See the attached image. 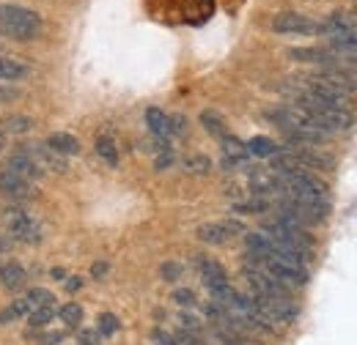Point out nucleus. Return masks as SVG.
Masks as SVG:
<instances>
[{
	"mask_svg": "<svg viewBox=\"0 0 357 345\" xmlns=\"http://www.w3.org/2000/svg\"><path fill=\"white\" fill-rule=\"evenodd\" d=\"M96 157L105 159L110 168L119 165V148H116V140H113L107 131H102V134L96 137Z\"/></svg>",
	"mask_w": 357,
	"mask_h": 345,
	"instance_id": "nucleus-18",
	"label": "nucleus"
},
{
	"mask_svg": "<svg viewBox=\"0 0 357 345\" xmlns=\"http://www.w3.org/2000/svg\"><path fill=\"white\" fill-rule=\"evenodd\" d=\"M151 340H154V345H176L174 343V335H168V332H162V329H154V332H151Z\"/></svg>",
	"mask_w": 357,
	"mask_h": 345,
	"instance_id": "nucleus-33",
	"label": "nucleus"
},
{
	"mask_svg": "<svg viewBox=\"0 0 357 345\" xmlns=\"http://www.w3.org/2000/svg\"><path fill=\"white\" fill-rule=\"evenodd\" d=\"M171 299H174V302H176L178 307H181V310H195V304H198L195 294H192L190 288H176Z\"/></svg>",
	"mask_w": 357,
	"mask_h": 345,
	"instance_id": "nucleus-28",
	"label": "nucleus"
},
{
	"mask_svg": "<svg viewBox=\"0 0 357 345\" xmlns=\"http://www.w3.org/2000/svg\"><path fill=\"white\" fill-rule=\"evenodd\" d=\"M42 17L25 6L0 3V33L17 42H33L42 36Z\"/></svg>",
	"mask_w": 357,
	"mask_h": 345,
	"instance_id": "nucleus-1",
	"label": "nucleus"
},
{
	"mask_svg": "<svg viewBox=\"0 0 357 345\" xmlns=\"http://www.w3.org/2000/svg\"><path fill=\"white\" fill-rule=\"evenodd\" d=\"M25 280H28V274H25V268H22L17 260H8V263L0 266V285H3L6 291H20V288H25Z\"/></svg>",
	"mask_w": 357,
	"mask_h": 345,
	"instance_id": "nucleus-13",
	"label": "nucleus"
},
{
	"mask_svg": "<svg viewBox=\"0 0 357 345\" xmlns=\"http://www.w3.org/2000/svg\"><path fill=\"white\" fill-rule=\"evenodd\" d=\"M55 318V307H36L28 312V326L31 329H45L47 323H52Z\"/></svg>",
	"mask_w": 357,
	"mask_h": 345,
	"instance_id": "nucleus-22",
	"label": "nucleus"
},
{
	"mask_svg": "<svg viewBox=\"0 0 357 345\" xmlns=\"http://www.w3.org/2000/svg\"><path fill=\"white\" fill-rule=\"evenodd\" d=\"M321 36H341V39L357 42V17L349 11H333L321 22Z\"/></svg>",
	"mask_w": 357,
	"mask_h": 345,
	"instance_id": "nucleus-8",
	"label": "nucleus"
},
{
	"mask_svg": "<svg viewBox=\"0 0 357 345\" xmlns=\"http://www.w3.org/2000/svg\"><path fill=\"white\" fill-rule=\"evenodd\" d=\"M25 302L31 304V310H36V307H52V304H55V296H52V291H47V288H31L28 296H25Z\"/></svg>",
	"mask_w": 357,
	"mask_h": 345,
	"instance_id": "nucleus-25",
	"label": "nucleus"
},
{
	"mask_svg": "<svg viewBox=\"0 0 357 345\" xmlns=\"http://www.w3.org/2000/svg\"><path fill=\"white\" fill-rule=\"evenodd\" d=\"M63 285H66V291H69V294H75V291H80V288H83V280H80V277H66V282H63Z\"/></svg>",
	"mask_w": 357,
	"mask_h": 345,
	"instance_id": "nucleus-36",
	"label": "nucleus"
},
{
	"mask_svg": "<svg viewBox=\"0 0 357 345\" xmlns=\"http://www.w3.org/2000/svg\"><path fill=\"white\" fill-rule=\"evenodd\" d=\"M269 209H272V203H269V200H264V198H253V195L231 203V211H234V214H242V216L269 214Z\"/></svg>",
	"mask_w": 357,
	"mask_h": 345,
	"instance_id": "nucleus-15",
	"label": "nucleus"
},
{
	"mask_svg": "<svg viewBox=\"0 0 357 345\" xmlns=\"http://www.w3.org/2000/svg\"><path fill=\"white\" fill-rule=\"evenodd\" d=\"M47 145L61 157H77L80 154V140L75 134H69V131H52L47 137Z\"/></svg>",
	"mask_w": 357,
	"mask_h": 345,
	"instance_id": "nucleus-12",
	"label": "nucleus"
},
{
	"mask_svg": "<svg viewBox=\"0 0 357 345\" xmlns=\"http://www.w3.org/2000/svg\"><path fill=\"white\" fill-rule=\"evenodd\" d=\"M239 233H245V225H242L239 219H234V216L220 219V222H204V225L195 230V236H198L204 244H212V247H223L234 236H239Z\"/></svg>",
	"mask_w": 357,
	"mask_h": 345,
	"instance_id": "nucleus-5",
	"label": "nucleus"
},
{
	"mask_svg": "<svg viewBox=\"0 0 357 345\" xmlns=\"http://www.w3.org/2000/svg\"><path fill=\"white\" fill-rule=\"evenodd\" d=\"M181 263H174V260H168V263H162V268H160V274H162V280L165 282H176L181 280Z\"/></svg>",
	"mask_w": 357,
	"mask_h": 345,
	"instance_id": "nucleus-29",
	"label": "nucleus"
},
{
	"mask_svg": "<svg viewBox=\"0 0 357 345\" xmlns=\"http://www.w3.org/2000/svg\"><path fill=\"white\" fill-rule=\"evenodd\" d=\"M31 148V154L36 157V162L45 168V170H55V172H66L69 170V165H66V157H61V154H55L50 145H28Z\"/></svg>",
	"mask_w": 357,
	"mask_h": 345,
	"instance_id": "nucleus-11",
	"label": "nucleus"
},
{
	"mask_svg": "<svg viewBox=\"0 0 357 345\" xmlns=\"http://www.w3.org/2000/svg\"><path fill=\"white\" fill-rule=\"evenodd\" d=\"M31 129H33V121L28 115H8L0 121V131L6 134H28Z\"/></svg>",
	"mask_w": 357,
	"mask_h": 345,
	"instance_id": "nucleus-21",
	"label": "nucleus"
},
{
	"mask_svg": "<svg viewBox=\"0 0 357 345\" xmlns=\"http://www.w3.org/2000/svg\"><path fill=\"white\" fill-rule=\"evenodd\" d=\"M3 170H11V172H17V175H22L25 181H39L42 175H45V168L36 162V157L31 154V148L25 145V148H17L8 159H6V168Z\"/></svg>",
	"mask_w": 357,
	"mask_h": 345,
	"instance_id": "nucleus-6",
	"label": "nucleus"
},
{
	"mask_svg": "<svg viewBox=\"0 0 357 345\" xmlns=\"http://www.w3.org/2000/svg\"><path fill=\"white\" fill-rule=\"evenodd\" d=\"M107 271H110V266H107L105 260H96V263L91 266V277H93V280H102V277H107Z\"/></svg>",
	"mask_w": 357,
	"mask_h": 345,
	"instance_id": "nucleus-34",
	"label": "nucleus"
},
{
	"mask_svg": "<svg viewBox=\"0 0 357 345\" xmlns=\"http://www.w3.org/2000/svg\"><path fill=\"white\" fill-rule=\"evenodd\" d=\"M184 170L192 172V175H206L212 170V159L206 154H192V157L184 159Z\"/></svg>",
	"mask_w": 357,
	"mask_h": 345,
	"instance_id": "nucleus-23",
	"label": "nucleus"
},
{
	"mask_svg": "<svg viewBox=\"0 0 357 345\" xmlns=\"http://www.w3.org/2000/svg\"><path fill=\"white\" fill-rule=\"evenodd\" d=\"M289 58L297 61V63H313L319 69H327V66H347L330 47H294L289 49Z\"/></svg>",
	"mask_w": 357,
	"mask_h": 345,
	"instance_id": "nucleus-7",
	"label": "nucleus"
},
{
	"mask_svg": "<svg viewBox=\"0 0 357 345\" xmlns=\"http://www.w3.org/2000/svg\"><path fill=\"white\" fill-rule=\"evenodd\" d=\"M178 323H181V332H187V335H201V329H204V323H201V318L198 315H192V312H181L178 315Z\"/></svg>",
	"mask_w": 357,
	"mask_h": 345,
	"instance_id": "nucleus-27",
	"label": "nucleus"
},
{
	"mask_svg": "<svg viewBox=\"0 0 357 345\" xmlns=\"http://www.w3.org/2000/svg\"><path fill=\"white\" fill-rule=\"evenodd\" d=\"M6 250H8V239H6V236H0V255H3Z\"/></svg>",
	"mask_w": 357,
	"mask_h": 345,
	"instance_id": "nucleus-37",
	"label": "nucleus"
},
{
	"mask_svg": "<svg viewBox=\"0 0 357 345\" xmlns=\"http://www.w3.org/2000/svg\"><path fill=\"white\" fill-rule=\"evenodd\" d=\"M245 145H248V154L256 157V159H272V157L280 151V145H278L272 137H261V134L253 137V140H248Z\"/></svg>",
	"mask_w": 357,
	"mask_h": 345,
	"instance_id": "nucleus-16",
	"label": "nucleus"
},
{
	"mask_svg": "<svg viewBox=\"0 0 357 345\" xmlns=\"http://www.w3.org/2000/svg\"><path fill=\"white\" fill-rule=\"evenodd\" d=\"M146 127L151 131V137L168 140L171 137V115H165L160 107H149L146 110Z\"/></svg>",
	"mask_w": 357,
	"mask_h": 345,
	"instance_id": "nucleus-14",
	"label": "nucleus"
},
{
	"mask_svg": "<svg viewBox=\"0 0 357 345\" xmlns=\"http://www.w3.org/2000/svg\"><path fill=\"white\" fill-rule=\"evenodd\" d=\"M99 332L96 329H83L80 335H77V345H99Z\"/></svg>",
	"mask_w": 357,
	"mask_h": 345,
	"instance_id": "nucleus-30",
	"label": "nucleus"
},
{
	"mask_svg": "<svg viewBox=\"0 0 357 345\" xmlns=\"http://www.w3.org/2000/svg\"><path fill=\"white\" fill-rule=\"evenodd\" d=\"M174 162H176L174 151H165V154H157V159H154V168H157V170H168Z\"/></svg>",
	"mask_w": 357,
	"mask_h": 345,
	"instance_id": "nucleus-32",
	"label": "nucleus"
},
{
	"mask_svg": "<svg viewBox=\"0 0 357 345\" xmlns=\"http://www.w3.org/2000/svg\"><path fill=\"white\" fill-rule=\"evenodd\" d=\"M0 148H3V143H0Z\"/></svg>",
	"mask_w": 357,
	"mask_h": 345,
	"instance_id": "nucleus-39",
	"label": "nucleus"
},
{
	"mask_svg": "<svg viewBox=\"0 0 357 345\" xmlns=\"http://www.w3.org/2000/svg\"><path fill=\"white\" fill-rule=\"evenodd\" d=\"M272 31L283 36H319L321 22H316L305 14H297V11H283L272 19Z\"/></svg>",
	"mask_w": 357,
	"mask_h": 345,
	"instance_id": "nucleus-4",
	"label": "nucleus"
},
{
	"mask_svg": "<svg viewBox=\"0 0 357 345\" xmlns=\"http://www.w3.org/2000/svg\"><path fill=\"white\" fill-rule=\"evenodd\" d=\"M201 127L209 131L212 137H218V140H223L225 134H228V127H225L223 115L218 110H204L201 113Z\"/></svg>",
	"mask_w": 357,
	"mask_h": 345,
	"instance_id": "nucleus-19",
	"label": "nucleus"
},
{
	"mask_svg": "<svg viewBox=\"0 0 357 345\" xmlns=\"http://www.w3.org/2000/svg\"><path fill=\"white\" fill-rule=\"evenodd\" d=\"M171 134H187V118L184 115H174L171 118Z\"/></svg>",
	"mask_w": 357,
	"mask_h": 345,
	"instance_id": "nucleus-35",
	"label": "nucleus"
},
{
	"mask_svg": "<svg viewBox=\"0 0 357 345\" xmlns=\"http://www.w3.org/2000/svg\"><path fill=\"white\" fill-rule=\"evenodd\" d=\"M66 340V332L61 329V332H45L42 337H39V343L42 345H61Z\"/></svg>",
	"mask_w": 357,
	"mask_h": 345,
	"instance_id": "nucleus-31",
	"label": "nucleus"
},
{
	"mask_svg": "<svg viewBox=\"0 0 357 345\" xmlns=\"http://www.w3.org/2000/svg\"><path fill=\"white\" fill-rule=\"evenodd\" d=\"M36 186L31 181H25L22 175L11 170H0V195L3 198H11V200H28L33 198Z\"/></svg>",
	"mask_w": 357,
	"mask_h": 345,
	"instance_id": "nucleus-9",
	"label": "nucleus"
},
{
	"mask_svg": "<svg viewBox=\"0 0 357 345\" xmlns=\"http://www.w3.org/2000/svg\"><path fill=\"white\" fill-rule=\"evenodd\" d=\"M0 225H3V230L14 239V241H20V244H39L42 241V227H39V222L33 219V214H28L25 209H6L3 214H0Z\"/></svg>",
	"mask_w": 357,
	"mask_h": 345,
	"instance_id": "nucleus-2",
	"label": "nucleus"
},
{
	"mask_svg": "<svg viewBox=\"0 0 357 345\" xmlns=\"http://www.w3.org/2000/svg\"><path fill=\"white\" fill-rule=\"evenodd\" d=\"M96 323H99V326H96V332H99V335H105V337L116 335V332H119V326H121V323H119V318H116L113 312H102Z\"/></svg>",
	"mask_w": 357,
	"mask_h": 345,
	"instance_id": "nucleus-26",
	"label": "nucleus"
},
{
	"mask_svg": "<svg viewBox=\"0 0 357 345\" xmlns=\"http://www.w3.org/2000/svg\"><path fill=\"white\" fill-rule=\"evenodd\" d=\"M58 318H61L66 326H72V329H75V326L83 321V307H80L77 302H66L61 310H58Z\"/></svg>",
	"mask_w": 357,
	"mask_h": 345,
	"instance_id": "nucleus-24",
	"label": "nucleus"
},
{
	"mask_svg": "<svg viewBox=\"0 0 357 345\" xmlns=\"http://www.w3.org/2000/svg\"><path fill=\"white\" fill-rule=\"evenodd\" d=\"M52 277H58V280H63V277H66V271H63V268H52Z\"/></svg>",
	"mask_w": 357,
	"mask_h": 345,
	"instance_id": "nucleus-38",
	"label": "nucleus"
},
{
	"mask_svg": "<svg viewBox=\"0 0 357 345\" xmlns=\"http://www.w3.org/2000/svg\"><path fill=\"white\" fill-rule=\"evenodd\" d=\"M259 266L267 271L269 277H275L278 282H283L286 288H303L308 282V268L291 260H283L280 255H269V258L259 260Z\"/></svg>",
	"mask_w": 357,
	"mask_h": 345,
	"instance_id": "nucleus-3",
	"label": "nucleus"
},
{
	"mask_svg": "<svg viewBox=\"0 0 357 345\" xmlns=\"http://www.w3.org/2000/svg\"><path fill=\"white\" fill-rule=\"evenodd\" d=\"M28 77V66L17 58H0V83H17Z\"/></svg>",
	"mask_w": 357,
	"mask_h": 345,
	"instance_id": "nucleus-17",
	"label": "nucleus"
},
{
	"mask_svg": "<svg viewBox=\"0 0 357 345\" xmlns=\"http://www.w3.org/2000/svg\"><path fill=\"white\" fill-rule=\"evenodd\" d=\"M195 266H198V274H201L204 285L209 288V294H212V291H218V288H225V285H231V282H228V274H225V268L220 266V263H218V260L198 255Z\"/></svg>",
	"mask_w": 357,
	"mask_h": 345,
	"instance_id": "nucleus-10",
	"label": "nucleus"
},
{
	"mask_svg": "<svg viewBox=\"0 0 357 345\" xmlns=\"http://www.w3.org/2000/svg\"><path fill=\"white\" fill-rule=\"evenodd\" d=\"M28 312H31V304L25 299H14L6 310H0V326H8L14 321H20V318H28Z\"/></svg>",
	"mask_w": 357,
	"mask_h": 345,
	"instance_id": "nucleus-20",
	"label": "nucleus"
}]
</instances>
